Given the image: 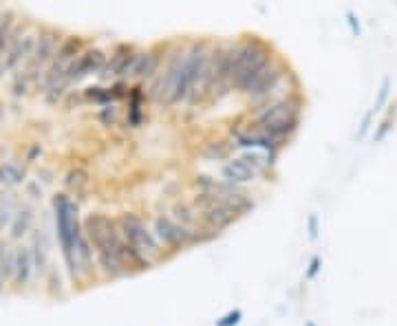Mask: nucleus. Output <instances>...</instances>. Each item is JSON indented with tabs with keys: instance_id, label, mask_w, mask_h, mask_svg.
Instances as JSON below:
<instances>
[{
	"instance_id": "39448f33",
	"label": "nucleus",
	"mask_w": 397,
	"mask_h": 326,
	"mask_svg": "<svg viewBox=\"0 0 397 326\" xmlns=\"http://www.w3.org/2000/svg\"><path fill=\"white\" fill-rule=\"evenodd\" d=\"M53 214H56V232L60 240V249L66 271H71V256H73V240L82 232L80 207L66 192H60L53 197Z\"/></svg>"
},
{
	"instance_id": "9d476101",
	"label": "nucleus",
	"mask_w": 397,
	"mask_h": 326,
	"mask_svg": "<svg viewBox=\"0 0 397 326\" xmlns=\"http://www.w3.org/2000/svg\"><path fill=\"white\" fill-rule=\"evenodd\" d=\"M106 53L102 51V48H87L84 53H82L71 67L69 71H66V82L69 84H77L80 79H84L89 75H99V71L104 69V64H106Z\"/></svg>"
},
{
	"instance_id": "a878e982",
	"label": "nucleus",
	"mask_w": 397,
	"mask_h": 326,
	"mask_svg": "<svg viewBox=\"0 0 397 326\" xmlns=\"http://www.w3.org/2000/svg\"><path fill=\"white\" fill-rule=\"evenodd\" d=\"M118 117H120V110H118V106H104L102 110H99V119H102V124L104 126H115L118 124Z\"/></svg>"
},
{
	"instance_id": "9b49d317",
	"label": "nucleus",
	"mask_w": 397,
	"mask_h": 326,
	"mask_svg": "<svg viewBox=\"0 0 397 326\" xmlns=\"http://www.w3.org/2000/svg\"><path fill=\"white\" fill-rule=\"evenodd\" d=\"M163 53H165L163 44H155L151 48H141L135 75H132L135 84H146V82H153L161 73V64H163V58H165Z\"/></svg>"
},
{
	"instance_id": "c756f323",
	"label": "nucleus",
	"mask_w": 397,
	"mask_h": 326,
	"mask_svg": "<svg viewBox=\"0 0 397 326\" xmlns=\"http://www.w3.org/2000/svg\"><path fill=\"white\" fill-rule=\"evenodd\" d=\"M322 269V258L320 256H313L311 260H309V269H307V278L309 280H313L318 275V271Z\"/></svg>"
},
{
	"instance_id": "7c9ffc66",
	"label": "nucleus",
	"mask_w": 397,
	"mask_h": 326,
	"mask_svg": "<svg viewBox=\"0 0 397 326\" xmlns=\"http://www.w3.org/2000/svg\"><path fill=\"white\" fill-rule=\"evenodd\" d=\"M346 22H349V27H351V34L353 36H360L362 34V29H360V20H358V15H355V11H346Z\"/></svg>"
},
{
	"instance_id": "473e14b6",
	"label": "nucleus",
	"mask_w": 397,
	"mask_h": 326,
	"mask_svg": "<svg viewBox=\"0 0 397 326\" xmlns=\"http://www.w3.org/2000/svg\"><path fill=\"white\" fill-rule=\"evenodd\" d=\"M3 117H5V104L0 102V122H3Z\"/></svg>"
},
{
	"instance_id": "393cba45",
	"label": "nucleus",
	"mask_w": 397,
	"mask_h": 326,
	"mask_svg": "<svg viewBox=\"0 0 397 326\" xmlns=\"http://www.w3.org/2000/svg\"><path fill=\"white\" fill-rule=\"evenodd\" d=\"M389 93H391V77H384L382 79V84H379L377 89V97H375V102H373V110L377 112L379 108H382L389 100Z\"/></svg>"
},
{
	"instance_id": "b1692460",
	"label": "nucleus",
	"mask_w": 397,
	"mask_h": 326,
	"mask_svg": "<svg viewBox=\"0 0 397 326\" xmlns=\"http://www.w3.org/2000/svg\"><path fill=\"white\" fill-rule=\"evenodd\" d=\"M395 112H397V104H393V106H391L389 115L382 119V124H379V128L375 130V135H373V139H375V141H382V139H386V135L391 133V128H393V124H395Z\"/></svg>"
},
{
	"instance_id": "f704fd0d",
	"label": "nucleus",
	"mask_w": 397,
	"mask_h": 326,
	"mask_svg": "<svg viewBox=\"0 0 397 326\" xmlns=\"http://www.w3.org/2000/svg\"><path fill=\"white\" fill-rule=\"evenodd\" d=\"M305 326H318V324H316V322H307Z\"/></svg>"
},
{
	"instance_id": "423d86ee",
	"label": "nucleus",
	"mask_w": 397,
	"mask_h": 326,
	"mask_svg": "<svg viewBox=\"0 0 397 326\" xmlns=\"http://www.w3.org/2000/svg\"><path fill=\"white\" fill-rule=\"evenodd\" d=\"M118 223H120L124 240L130 244V247H135L148 263L155 265L159 260H163V247L155 238L153 227H148L141 216L132 214V211H126V214H122L118 219Z\"/></svg>"
},
{
	"instance_id": "2eb2a0df",
	"label": "nucleus",
	"mask_w": 397,
	"mask_h": 326,
	"mask_svg": "<svg viewBox=\"0 0 397 326\" xmlns=\"http://www.w3.org/2000/svg\"><path fill=\"white\" fill-rule=\"evenodd\" d=\"M146 86L144 84H130V91H128V108H126V124L130 128H139L146 119V110H144V104H146Z\"/></svg>"
},
{
	"instance_id": "dca6fc26",
	"label": "nucleus",
	"mask_w": 397,
	"mask_h": 326,
	"mask_svg": "<svg viewBox=\"0 0 397 326\" xmlns=\"http://www.w3.org/2000/svg\"><path fill=\"white\" fill-rule=\"evenodd\" d=\"M170 219L175 223H179L181 227H186L190 232H203L201 230V221H198V211L192 203L188 201H177L170 209Z\"/></svg>"
},
{
	"instance_id": "4be33fe9",
	"label": "nucleus",
	"mask_w": 397,
	"mask_h": 326,
	"mask_svg": "<svg viewBox=\"0 0 397 326\" xmlns=\"http://www.w3.org/2000/svg\"><path fill=\"white\" fill-rule=\"evenodd\" d=\"M84 100L87 102H95L99 106H113L115 104L113 95H111V89H106V86H89L84 91Z\"/></svg>"
},
{
	"instance_id": "5701e85b",
	"label": "nucleus",
	"mask_w": 397,
	"mask_h": 326,
	"mask_svg": "<svg viewBox=\"0 0 397 326\" xmlns=\"http://www.w3.org/2000/svg\"><path fill=\"white\" fill-rule=\"evenodd\" d=\"M229 155V143L219 139V141H210L208 148L203 150V157L206 159H225Z\"/></svg>"
},
{
	"instance_id": "a211bd4d",
	"label": "nucleus",
	"mask_w": 397,
	"mask_h": 326,
	"mask_svg": "<svg viewBox=\"0 0 397 326\" xmlns=\"http://www.w3.org/2000/svg\"><path fill=\"white\" fill-rule=\"evenodd\" d=\"M91 183V176L84 168H73L66 172L64 176V188L69 190L71 194H75V197H80V194H84L87 188Z\"/></svg>"
},
{
	"instance_id": "2f4dec72",
	"label": "nucleus",
	"mask_w": 397,
	"mask_h": 326,
	"mask_svg": "<svg viewBox=\"0 0 397 326\" xmlns=\"http://www.w3.org/2000/svg\"><path fill=\"white\" fill-rule=\"evenodd\" d=\"M307 227H309V238L316 240V238H318V232H320V227H318V214H311V216H309Z\"/></svg>"
},
{
	"instance_id": "6ab92c4d",
	"label": "nucleus",
	"mask_w": 397,
	"mask_h": 326,
	"mask_svg": "<svg viewBox=\"0 0 397 326\" xmlns=\"http://www.w3.org/2000/svg\"><path fill=\"white\" fill-rule=\"evenodd\" d=\"M13 269H15V247L9 240H0V273H3L5 285L13 280Z\"/></svg>"
},
{
	"instance_id": "20e7f679",
	"label": "nucleus",
	"mask_w": 397,
	"mask_h": 326,
	"mask_svg": "<svg viewBox=\"0 0 397 326\" xmlns=\"http://www.w3.org/2000/svg\"><path fill=\"white\" fill-rule=\"evenodd\" d=\"M212 44H214V42H212L210 38H196V40L188 42L184 62H181L179 82H177L175 93H172V100H170L172 106L188 102V97H190L192 89L196 86V82L201 79V75H203V71H206V67H208Z\"/></svg>"
},
{
	"instance_id": "7ed1b4c3",
	"label": "nucleus",
	"mask_w": 397,
	"mask_h": 326,
	"mask_svg": "<svg viewBox=\"0 0 397 326\" xmlns=\"http://www.w3.org/2000/svg\"><path fill=\"white\" fill-rule=\"evenodd\" d=\"M274 58L276 56L272 51V44L256 34L237 40L234 62H232V91H239L243 95Z\"/></svg>"
},
{
	"instance_id": "412c9836",
	"label": "nucleus",
	"mask_w": 397,
	"mask_h": 326,
	"mask_svg": "<svg viewBox=\"0 0 397 326\" xmlns=\"http://www.w3.org/2000/svg\"><path fill=\"white\" fill-rule=\"evenodd\" d=\"M33 225V211L31 209H18L11 219V238H23Z\"/></svg>"
},
{
	"instance_id": "4468645a",
	"label": "nucleus",
	"mask_w": 397,
	"mask_h": 326,
	"mask_svg": "<svg viewBox=\"0 0 397 326\" xmlns=\"http://www.w3.org/2000/svg\"><path fill=\"white\" fill-rule=\"evenodd\" d=\"M221 176H223V181L243 188L245 183H252L258 174L243 157H234V159H229L227 163H223V166H221Z\"/></svg>"
},
{
	"instance_id": "72a5a7b5",
	"label": "nucleus",
	"mask_w": 397,
	"mask_h": 326,
	"mask_svg": "<svg viewBox=\"0 0 397 326\" xmlns=\"http://www.w3.org/2000/svg\"><path fill=\"white\" fill-rule=\"evenodd\" d=\"M3 287H5V278H3V273H0V291H3Z\"/></svg>"
},
{
	"instance_id": "f3484780",
	"label": "nucleus",
	"mask_w": 397,
	"mask_h": 326,
	"mask_svg": "<svg viewBox=\"0 0 397 326\" xmlns=\"http://www.w3.org/2000/svg\"><path fill=\"white\" fill-rule=\"evenodd\" d=\"M29 247H31V254H33V265H36V273L44 275L46 269L51 267V263H49V254H51V249H49L46 234L42 230H38L36 234H33Z\"/></svg>"
},
{
	"instance_id": "6e6552de",
	"label": "nucleus",
	"mask_w": 397,
	"mask_h": 326,
	"mask_svg": "<svg viewBox=\"0 0 397 326\" xmlns=\"http://www.w3.org/2000/svg\"><path fill=\"white\" fill-rule=\"evenodd\" d=\"M139 56H141V48L132 42H120L111 48V58L106 60L104 69L99 71V79H132L135 75V69H137V62H139Z\"/></svg>"
},
{
	"instance_id": "0eeeda50",
	"label": "nucleus",
	"mask_w": 397,
	"mask_h": 326,
	"mask_svg": "<svg viewBox=\"0 0 397 326\" xmlns=\"http://www.w3.org/2000/svg\"><path fill=\"white\" fill-rule=\"evenodd\" d=\"M62 31L56 27H42L38 31V42H36V51H33L31 60L25 64V69L20 71L31 84H38L40 77L44 75V71L49 69V64H51L58 56V48L62 42Z\"/></svg>"
},
{
	"instance_id": "f03ea898",
	"label": "nucleus",
	"mask_w": 397,
	"mask_h": 326,
	"mask_svg": "<svg viewBox=\"0 0 397 326\" xmlns=\"http://www.w3.org/2000/svg\"><path fill=\"white\" fill-rule=\"evenodd\" d=\"M303 104V97L298 93H287L280 100L256 108L250 126L252 130H258V133H265L278 141L289 139L301 128Z\"/></svg>"
},
{
	"instance_id": "c85d7f7f",
	"label": "nucleus",
	"mask_w": 397,
	"mask_h": 326,
	"mask_svg": "<svg viewBox=\"0 0 397 326\" xmlns=\"http://www.w3.org/2000/svg\"><path fill=\"white\" fill-rule=\"evenodd\" d=\"M373 115H375V110L371 108V110L367 112V115H364V117H362L360 130H358V135H355V139H358V141H362L364 137H367V135H369V130H371V122H373Z\"/></svg>"
},
{
	"instance_id": "f257e3e1",
	"label": "nucleus",
	"mask_w": 397,
	"mask_h": 326,
	"mask_svg": "<svg viewBox=\"0 0 397 326\" xmlns=\"http://www.w3.org/2000/svg\"><path fill=\"white\" fill-rule=\"evenodd\" d=\"M82 230H84L91 247L95 252V263L102 269L104 275L111 280H118L126 275V269L122 265L120 249H122V230L120 223L106 216L104 211H91L82 219Z\"/></svg>"
},
{
	"instance_id": "cd10ccee",
	"label": "nucleus",
	"mask_w": 397,
	"mask_h": 326,
	"mask_svg": "<svg viewBox=\"0 0 397 326\" xmlns=\"http://www.w3.org/2000/svg\"><path fill=\"white\" fill-rule=\"evenodd\" d=\"M29 86H31V82H29V79H27L23 73H18V75H15V79H13V86H11V91H13V95H15V97H20V95H27Z\"/></svg>"
},
{
	"instance_id": "f8f14e48",
	"label": "nucleus",
	"mask_w": 397,
	"mask_h": 326,
	"mask_svg": "<svg viewBox=\"0 0 397 326\" xmlns=\"http://www.w3.org/2000/svg\"><path fill=\"white\" fill-rule=\"evenodd\" d=\"M36 42H38V34H31L27 29L25 34L13 42V46L9 48V53L5 56V67H7V73L9 71H15L18 67L25 69V64L31 60L33 51H36Z\"/></svg>"
},
{
	"instance_id": "1a4fd4ad",
	"label": "nucleus",
	"mask_w": 397,
	"mask_h": 326,
	"mask_svg": "<svg viewBox=\"0 0 397 326\" xmlns=\"http://www.w3.org/2000/svg\"><path fill=\"white\" fill-rule=\"evenodd\" d=\"M153 234L159 240L161 247L170 249L172 254L184 252L186 247H190V244H194V242H201V236H198L196 232L186 230V227H181L179 223H175L170 216H165V214L155 216Z\"/></svg>"
},
{
	"instance_id": "ddd939ff",
	"label": "nucleus",
	"mask_w": 397,
	"mask_h": 326,
	"mask_svg": "<svg viewBox=\"0 0 397 326\" xmlns=\"http://www.w3.org/2000/svg\"><path fill=\"white\" fill-rule=\"evenodd\" d=\"M33 273H36V265H33V254L29 244H18L15 247V269H13V289H27L31 282Z\"/></svg>"
},
{
	"instance_id": "aec40b11",
	"label": "nucleus",
	"mask_w": 397,
	"mask_h": 326,
	"mask_svg": "<svg viewBox=\"0 0 397 326\" xmlns=\"http://www.w3.org/2000/svg\"><path fill=\"white\" fill-rule=\"evenodd\" d=\"M25 168H20L18 163L13 161H5L0 163V183L7 185V188H15V185H23L25 183Z\"/></svg>"
},
{
	"instance_id": "bb28decb",
	"label": "nucleus",
	"mask_w": 397,
	"mask_h": 326,
	"mask_svg": "<svg viewBox=\"0 0 397 326\" xmlns=\"http://www.w3.org/2000/svg\"><path fill=\"white\" fill-rule=\"evenodd\" d=\"M241 320H243V311H241V308H234V311L225 313V315L217 322V326H239Z\"/></svg>"
}]
</instances>
